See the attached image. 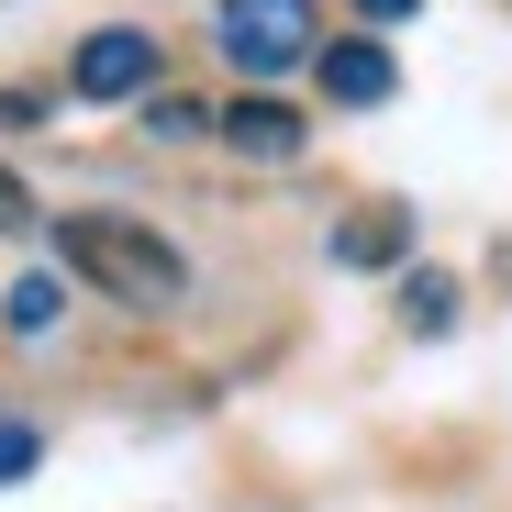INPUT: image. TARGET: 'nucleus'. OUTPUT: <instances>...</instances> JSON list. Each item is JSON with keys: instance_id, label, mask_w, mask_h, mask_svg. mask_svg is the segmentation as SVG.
<instances>
[{"instance_id": "12", "label": "nucleus", "mask_w": 512, "mask_h": 512, "mask_svg": "<svg viewBox=\"0 0 512 512\" xmlns=\"http://www.w3.org/2000/svg\"><path fill=\"white\" fill-rule=\"evenodd\" d=\"M23 223H34V190L12 179V167H0V234H23Z\"/></svg>"}, {"instance_id": "4", "label": "nucleus", "mask_w": 512, "mask_h": 512, "mask_svg": "<svg viewBox=\"0 0 512 512\" xmlns=\"http://www.w3.org/2000/svg\"><path fill=\"white\" fill-rule=\"evenodd\" d=\"M212 134H223L234 156H256V167H290V156L312 145V123H301V112H290L279 90H245L234 112H212Z\"/></svg>"}, {"instance_id": "10", "label": "nucleus", "mask_w": 512, "mask_h": 512, "mask_svg": "<svg viewBox=\"0 0 512 512\" xmlns=\"http://www.w3.org/2000/svg\"><path fill=\"white\" fill-rule=\"evenodd\" d=\"M45 468V435H34V423H0V490H23Z\"/></svg>"}, {"instance_id": "2", "label": "nucleus", "mask_w": 512, "mask_h": 512, "mask_svg": "<svg viewBox=\"0 0 512 512\" xmlns=\"http://www.w3.org/2000/svg\"><path fill=\"white\" fill-rule=\"evenodd\" d=\"M212 45L268 90V78H290L301 56H323V34H312V0H223L212 12Z\"/></svg>"}, {"instance_id": "9", "label": "nucleus", "mask_w": 512, "mask_h": 512, "mask_svg": "<svg viewBox=\"0 0 512 512\" xmlns=\"http://www.w3.org/2000/svg\"><path fill=\"white\" fill-rule=\"evenodd\" d=\"M56 312H67L56 279H12V290H0V323H12V334H56Z\"/></svg>"}, {"instance_id": "6", "label": "nucleus", "mask_w": 512, "mask_h": 512, "mask_svg": "<svg viewBox=\"0 0 512 512\" xmlns=\"http://www.w3.org/2000/svg\"><path fill=\"white\" fill-rule=\"evenodd\" d=\"M401 256H412V212L401 201H368V212L334 223V268H401Z\"/></svg>"}, {"instance_id": "13", "label": "nucleus", "mask_w": 512, "mask_h": 512, "mask_svg": "<svg viewBox=\"0 0 512 512\" xmlns=\"http://www.w3.org/2000/svg\"><path fill=\"white\" fill-rule=\"evenodd\" d=\"M357 12H368V23H401V12H412V0H357Z\"/></svg>"}, {"instance_id": "3", "label": "nucleus", "mask_w": 512, "mask_h": 512, "mask_svg": "<svg viewBox=\"0 0 512 512\" xmlns=\"http://www.w3.org/2000/svg\"><path fill=\"white\" fill-rule=\"evenodd\" d=\"M67 90H78V101H145V90H156V34H134V23L78 34V56H67Z\"/></svg>"}, {"instance_id": "8", "label": "nucleus", "mask_w": 512, "mask_h": 512, "mask_svg": "<svg viewBox=\"0 0 512 512\" xmlns=\"http://www.w3.org/2000/svg\"><path fill=\"white\" fill-rule=\"evenodd\" d=\"M145 134H156V145H201V134H212V112H201L190 90H145Z\"/></svg>"}, {"instance_id": "1", "label": "nucleus", "mask_w": 512, "mask_h": 512, "mask_svg": "<svg viewBox=\"0 0 512 512\" xmlns=\"http://www.w3.org/2000/svg\"><path fill=\"white\" fill-rule=\"evenodd\" d=\"M56 256L101 301H134V312H179L190 301V256L167 234H145L134 212H56Z\"/></svg>"}, {"instance_id": "5", "label": "nucleus", "mask_w": 512, "mask_h": 512, "mask_svg": "<svg viewBox=\"0 0 512 512\" xmlns=\"http://www.w3.org/2000/svg\"><path fill=\"white\" fill-rule=\"evenodd\" d=\"M312 78H323V101H346V112H368V101H390V90H401V67H390V45H379V34H334V45L312 56Z\"/></svg>"}, {"instance_id": "7", "label": "nucleus", "mask_w": 512, "mask_h": 512, "mask_svg": "<svg viewBox=\"0 0 512 512\" xmlns=\"http://www.w3.org/2000/svg\"><path fill=\"white\" fill-rule=\"evenodd\" d=\"M401 323H412V334H457V279H446V268H412V279H401Z\"/></svg>"}, {"instance_id": "11", "label": "nucleus", "mask_w": 512, "mask_h": 512, "mask_svg": "<svg viewBox=\"0 0 512 512\" xmlns=\"http://www.w3.org/2000/svg\"><path fill=\"white\" fill-rule=\"evenodd\" d=\"M45 123V90H0V134H34Z\"/></svg>"}]
</instances>
